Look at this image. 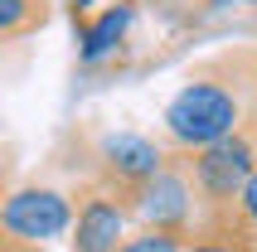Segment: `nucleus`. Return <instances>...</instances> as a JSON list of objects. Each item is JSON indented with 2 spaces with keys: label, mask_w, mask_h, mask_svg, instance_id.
Masks as SVG:
<instances>
[{
  "label": "nucleus",
  "mask_w": 257,
  "mask_h": 252,
  "mask_svg": "<svg viewBox=\"0 0 257 252\" xmlns=\"http://www.w3.org/2000/svg\"><path fill=\"white\" fill-rule=\"evenodd\" d=\"M223 5H257V0H209V10H223Z\"/></svg>",
  "instance_id": "nucleus-14"
},
{
  "label": "nucleus",
  "mask_w": 257,
  "mask_h": 252,
  "mask_svg": "<svg viewBox=\"0 0 257 252\" xmlns=\"http://www.w3.org/2000/svg\"><path fill=\"white\" fill-rule=\"evenodd\" d=\"M78 5H92V0H78Z\"/></svg>",
  "instance_id": "nucleus-15"
},
{
  "label": "nucleus",
  "mask_w": 257,
  "mask_h": 252,
  "mask_svg": "<svg viewBox=\"0 0 257 252\" xmlns=\"http://www.w3.org/2000/svg\"><path fill=\"white\" fill-rule=\"evenodd\" d=\"M29 242H15V238H5V233H0V252H25Z\"/></svg>",
  "instance_id": "nucleus-13"
},
{
  "label": "nucleus",
  "mask_w": 257,
  "mask_h": 252,
  "mask_svg": "<svg viewBox=\"0 0 257 252\" xmlns=\"http://www.w3.org/2000/svg\"><path fill=\"white\" fill-rule=\"evenodd\" d=\"M5 194H10V160L0 155V204H5Z\"/></svg>",
  "instance_id": "nucleus-11"
},
{
  "label": "nucleus",
  "mask_w": 257,
  "mask_h": 252,
  "mask_svg": "<svg viewBox=\"0 0 257 252\" xmlns=\"http://www.w3.org/2000/svg\"><path fill=\"white\" fill-rule=\"evenodd\" d=\"M49 0H0V39H20L34 25H44Z\"/></svg>",
  "instance_id": "nucleus-8"
},
{
  "label": "nucleus",
  "mask_w": 257,
  "mask_h": 252,
  "mask_svg": "<svg viewBox=\"0 0 257 252\" xmlns=\"http://www.w3.org/2000/svg\"><path fill=\"white\" fill-rule=\"evenodd\" d=\"M121 252H175V233H151L146 242H131Z\"/></svg>",
  "instance_id": "nucleus-10"
},
{
  "label": "nucleus",
  "mask_w": 257,
  "mask_h": 252,
  "mask_svg": "<svg viewBox=\"0 0 257 252\" xmlns=\"http://www.w3.org/2000/svg\"><path fill=\"white\" fill-rule=\"evenodd\" d=\"M121 238H126L121 204L107 194H92L78 209V223H73V252H121Z\"/></svg>",
  "instance_id": "nucleus-6"
},
{
  "label": "nucleus",
  "mask_w": 257,
  "mask_h": 252,
  "mask_svg": "<svg viewBox=\"0 0 257 252\" xmlns=\"http://www.w3.org/2000/svg\"><path fill=\"white\" fill-rule=\"evenodd\" d=\"M238 121H243V87L223 73H194L165 107V131L185 151H204L233 136Z\"/></svg>",
  "instance_id": "nucleus-1"
},
{
  "label": "nucleus",
  "mask_w": 257,
  "mask_h": 252,
  "mask_svg": "<svg viewBox=\"0 0 257 252\" xmlns=\"http://www.w3.org/2000/svg\"><path fill=\"white\" fill-rule=\"evenodd\" d=\"M68 223H73V209L58 189H39L34 184V189L5 194V204H0V233L15 242H29V247L58 238Z\"/></svg>",
  "instance_id": "nucleus-3"
},
{
  "label": "nucleus",
  "mask_w": 257,
  "mask_h": 252,
  "mask_svg": "<svg viewBox=\"0 0 257 252\" xmlns=\"http://www.w3.org/2000/svg\"><path fill=\"white\" fill-rule=\"evenodd\" d=\"M131 15H136L131 5H107L97 20H87V25H83V63H97V58H107L116 44L126 39Z\"/></svg>",
  "instance_id": "nucleus-7"
},
{
  "label": "nucleus",
  "mask_w": 257,
  "mask_h": 252,
  "mask_svg": "<svg viewBox=\"0 0 257 252\" xmlns=\"http://www.w3.org/2000/svg\"><path fill=\"white\" fill-rule=\"evenodd\" d=\"M189 252H238V247H233V242H194Z\"/></svg>",
  "instance_id": "nucleus-12"
},
{
  "label": "nucleus",
  "mask_w": 257,
  "mask_h": 252,
  "mask_svg": "<svg viewBox=\"0 0 257 252\" xmlns=\"http://www.w3.org/2000/svg\"><path fill=\"white\" fill-rule=\"evenodd\" d=\"M252 170H257V151H252V141H247L243 131H233V136H223V141H214V146L194 151V160H189L194 189H199L209 204H228V199H238V189L247 184Z\"/></svg>",
  "instance_id": "nucleus-2"
},
{
  "label": "nucleus",
  "mask_w": 257,
  "mask_h": 252,
  "mask_svg": "<svg viewBox=\"0 0 257 252\" xmlns=\"http://www.w3.org/2000/svg\"><path fill=\"white\" fill-rule=\"evenodd\" d=\"M136 209H141L146 223H156V233H175V228L189 223V209H194V189L180 170L160 165L151 180L136 189Z\"/></svg>",
  "instance_id": "nucleus-4"
},
{
  "label": "nucleus",
  "mask_w": 257,
  "mask_h": 252,
  "mask_svg": "<svg viewBox=\"0 0 257 252\" xmlns=\"http://www.w3.org/2000/svg\"><path fill=\"white\" fill-rule=\"evenodd\" d=\"M238 209L247 213V223H257V170L247 175V184L238 189Z\"/></svg>",
  "instance_id": "nucleus-9"
},
{
  "label": "nucleus",
  "mask_w": 257,
  "mask_h": 252,
  "mask_svg": "<svg viewBox=\"0 0 257 252\" xmlns=\"http://www.w3.org/2000/svg\"><path fill=\"white\" fill-rule=\"evenodd\" d=\"M252 151H257V146H252Z\"/></svg>",
  "instance_id": "nucleus-16"
},
{
  "label": "nucleus",
  "mask_w": 257,
  "mask_h": 252,
  "mask_svg": "<svg viewBox=\"0 0 257 252\" xmlns=\"http://www.w3.org/2000/svg\"><path fill=\"white\" fill-rule=\"evenodd\" d=\"M97 160H102V170H107L112 180L131 184V189H141V184L165 165L160 146H156V141H146V136H136V131H112V136H102Z\"/></svg>",
  "instance_id": "nucleus-5"
}]
</instances>
